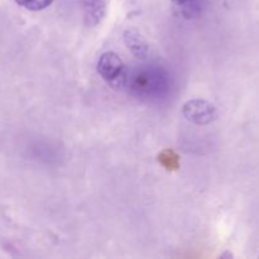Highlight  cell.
Masks as SVG:
<instances>
[{
  "label": "cell",
  "instance_id": "3957f363",
  "mask_svg": "<svg viewBox=\"0 0 259 259\" xmlns=\"http://www.w3.org/2000/svg\"><path fill=\"white\" fill-rule=\"evenodd\" d=\"M185 118L197 125H207L218 118V110L211 103L202 99L189 100L182 108Z\"/></svg>",
  "mask_w": 259,
  "mask_h": 259
},
{
  "label": "cell",
  "instance_id": "277c9868",
  "mask_svg": "<svg viewBox=\"0 0 259 259\" xmlns=\"http://www.w3.org/2000/svg\"><path fill=\"white\" fill-rule=\"evenodd\" d=\"M172 10L176 17L182 19H195L202 14L205 0H171Z\"/></svg>",
  "mask_w": 259,
  "mask_h": 259
},
{
  "label": "cell",
  "instance_id": "8992f818",
  "mask_svg": "<svg viewBox=\"0 0 259 259\" xmlns=\"http://www.w3.org/2000/svg\"><path fill=\"white\" fill-rule=\"evenodd\" d=\"M124 39H125V43L129 50H132V52L134 55L139 56V57L146 55L147 51H148L147 42L137 30H128L125 35H124Z\"/></svg>",
  "mask_w": 259,
  "mask_h": 259
},
{
  "label": "cell",
  "instance_id": "6da1fadb",
  "mask_svg": "<svg viewBox=\"0 0 259 259\" xmlns=\"http://www.w3.org/2000/svg\"><path fill=\"white\" fill-rule=\"evenodd\" d=\"M129 91L139 99H159L169 90V76L158 66H142L128 75Z\"/></svg>",
  "mask_w": 259,
  "mask_h": 259
},
{
  "label": "cell",
  "instance_id": "ba28073f",
  "mask_svg": "<svg viewBox=\"0 0 259 259\" xmlns=\"http://www.w3.org/2000/svg\"><path fill=\"white\" fill-rule=\"evenodd\" d=\"M159 162L166 167L167 169H176L179 167V157L172 151H164L159 156Z\"/></svg>",
  "mask_w": 259,
  "mask_h": 259
},
{
  "label": "cell",
  "instance_id": "52a82bcc",
  "mask_svg": "<svg viewBox=\"0 0 259 259\" xmlns=\"http://www.w3.org/2000/svg\"><path fill=\"white\" fill-rule=\"evenodd\" d=\"M15 2L20 7L25 8V9L32 10V12H38V10H43L47 7H50L53 0H15Z\"/></svg>",
  "mask_w": 259,
  "mask_h": 259
},
{
  "label": "cell",
  "instance_id": "7a4b0ae2",
  "mask_svg": "<svg viewBox=\"0 0 259 259\" xmlns=\"http://www.w3.org/2000/svg\"><path fill=\"white\" fill-rule=\"evenodd\" d=\"M98 72L113 88H124L128 81L129 72L125 63L114 52L101 55L98 62Z\"/></svg>",
  "mask_w": 259,
  "mask_h": 259
},
{
  "label": "cell",
  "instance_id": "5b68a950",
  "mask_svg": "<svg viewBox=\"0 0 259 259\" xmlns=\"http://www.w3.org/2000/svg\"><path fill=\"white\" fill-rule=\"evenodd\" d=\"M82 14L85 23L89 27H95L106 14L105 0H81Z\"/></svg>",
  "mask_w": 259,
  "mask_h": 259
}]
</instances>
